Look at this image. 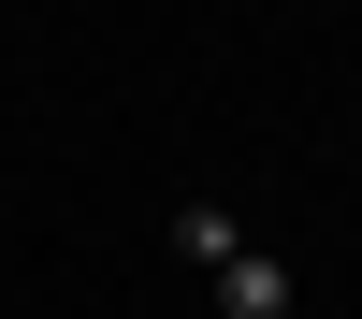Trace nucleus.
Wrapping results in <instances>:
<instances>
[{
    "instance_id": "1",
    "label": "nucleus",
    "mask_w": 362,
    "mask_h": 319,
    "mask_svg": "<svg viewBox=\"0 0 362 319\" xmlns=\"http://www.w3.org/2000/svg\"><path fill=\"white\" fill-rule=\"evenodd\" d=\"M218 319H290V261L276 247H232L218 261Z\"/></svg>"
},
{
    "instance_id": "2",
    "label": "nucleus",
    "mask_w": 362,
    "mask_h": 319,
    "mask_svg": "<svg viewBox=\"0 0 362 319\" xmlns=\"http://www.w3.org/2000/svg\"><path fill=\"white\" fill-rule=\"evenodd\" d=\"M174 247H189V261H203V276H218V261H232V247H247V232H232V218H218V203H174Z\"/></svg>"
}]
</instances>
